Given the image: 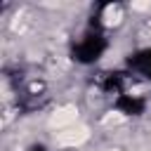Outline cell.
I'll return each mask as SVG.
<instances>
[{
  "mask_svg": "<svg viewBox=\"0 0 151 151\" xmlns=\"http://www.w3.org/2000/svg\"><path fill=\"white\" fill-rule=\"evenodd\" d=\"M104 50H106V38L101 33V26L90 24V28L83 33V38L73 45V59L80 64H92L101 57Z\"/></svg>",
  "mask_w": 151,
  "mask_h": 151,
  "instance_id": "6da1fadb",
  "label": "cell"
},
{
  "mask_svg": "<svg viewBox=\"0 0 151 151\" xmlns=\"http://www.w3.org/2000/svg\"><path fill=\"white\" fill-rule=\"evenodd\" d=\"M127 66H130V71H134L137 76L151 80V50H142V52L132 54V57L127 59Z\"/></svg>",
  "mask_w": 151,
  "mask_h": 151,
  "instance_id": "7a4b0ae2",
  "label": "cell"
},
{
  "mask_svg": "<svg viewBox=\"0 0 151 151\" xmlns=\"http://www.w3.org/2000/svg\"><path fill=\"white\" fill-rule=\"evenodd\" d=\"M99 87L106 94H125V73H101L99 76Z\"/></svg>",
  "mask_w": 151,
  "mask_h": 151,
  "instance_id": "3957f363",
  "label": "cell"
},
{
  "mask_svg": "<svg viewBox=\"0 0 151 151\" xmlns=\"http://www.w3.org/2000/svg\"><path fill=\"white\" fill-rule=\"evenodd\" d=\"M144 99H139V97H134V94H120V97H116V109L120 111V113H125V116H139L142 111H144Z\"/></svg>",
  "mask_w": 151,
  "mask_h": 151,
  "instance_id": "277c9868",
  "label": "cell"
},
{
  "mask_svg": "<svg viewBox=\"0 0 151 151\" xmlns=\"http://www.w3.org/2000/svg\"><path fill=\"white\" fill-rule=\"evenodd\" d=\"M28 151H47V149H45V146H31Z\"/></svg>",
  "mask_w": 151,
  "mask_h": 151,
  "instance_id": "5b68a950",
  "label": "cell"
}]
</instances>
